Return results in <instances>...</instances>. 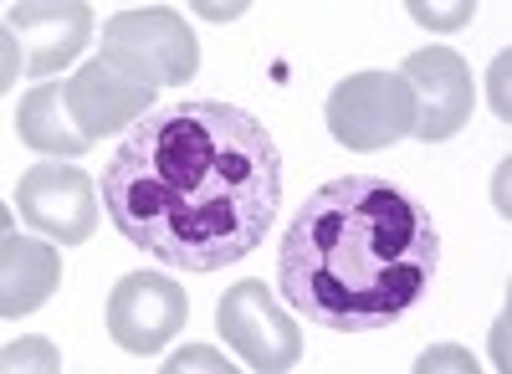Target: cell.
Segmentation results:
<instances>
[{"label":"cell","instance_id":"obj_1","mask_svg":"<svg viewBox=\"0 0 512 374\" xmlns=\"http://www.w3.org/2000/svg\"><path fill=\"white\" fill-rule=\"evenodd\" d=\"M98 195L134 252L175 272H221L272 231L282 154L267 123L236 103H154L108 154Z\"/></svg>","mask_w":512,"mask_h":374},{"label":"cell","instance_id":"obj_2","mask_svg":"<svg viewBox=\"0 0 512 374\" xmlns=\"http://www.w3.org/2000/svg\"><path fill=\"white\" fill-rule=\"evenodd\" d=\"M431 211L379 175H338L297 205L277 246V287L297 318L328 334L400 323L436 277Z\"/></svg>","mask_w":512,"mask_h":374},{"label":"cell","instance_id":"obj_3","mask_svg":"<svg viewBox=\"0 0 512 374\" xmlns=\"http://www.w3.org/2000/svg\"><path fill=\"white\" fill-rule=\"evenodd\" d=\"M195 36L190 26L164 11V6H144V11H123L103 26V67H113L118 77L139 82V88H169V82H190L195 77Z\"/></svg>","mask_w":512,"mask_h":374},{"label":"cell","instance_id":"obj_4","mask_svg":"<svg viewBox=\"0 0 512 374\" xmlns=\"http://www.w3.org/2000/svg\"><path fill=\"white\" fill-rule=\"evenodd\" d=\"M328 129L344 149H395L415 134L410 82L400 72H354L328 98Z\"/></svg>","mask_w":512,"mask_h":374},{"label":"cell","instance_id":"obj_5","mask_svg":"<svg viewBox=\"0 0 512 374\" xmlns=\"http://www.w3.org/2000/svg\"><path fill=\"white\" fill-rule=\"evenodd\" d=\"M216 323H221V339L231 344V354L246 369L277 374V369H292L297 354H303L297 318L277 308V298L267 293L262 282H236L231 293L221 298Z\"/></svg>","mask_w":512,"mask_h":374},{"label":"cell","instance_id":"obj_6","mask_svg":"<svg viewBox=\"0 0 512 374\" xmlns=\"http://www.w3.org/2000/svg\"><path fill=\"white\" fill-rule=\"evenodd\" d=\"M190 298L164 272H128L108 293V334L123 354H159L185 328Z\"/></svg>","mask_w":512,"mask_h":374},{"label":"cell","instance_id":"obj_7","mask_svg":"<svg viewBox=\"0 0 512 374\" xmlns=\"http://www.w3.org/2000/svg\"><path fill=\"white\" fill-rule=\"evenodd\" d=\"M98 185L72 170V164H36L16 185V211L21 221L52 246H77L93 236V216H98Z\"/></svg>","mask_w":512,"mask_h":374},{"label":"cell","instance_id":"obj_8","mask_svg":"<svg viewBox=\"0 0 512 374\" xmlns=\"http://www.w3.org/2000/svg\"><path fill=\"white\" fill-rule=\"evenodd\" d=\"M57 98H62V113H67V129H72V139L82 149H88L93 139H103V134L134 129V123L154 108V88H139V82L118 77L103 62L57 82Z\"/></svg>","mask_w":512,"mask_h":374},{"label":"cell","instance_id":"obj_9","mask_svg":"<svg viewBox=\"0 0 512 374\" xmlns=\"http://www.w3.org/2000/svg\"><path fill=\"white\" fill-rule=\"evenodd\" d=\"M93 31L88 6H11L6 11V88L21 72L67 67Z\"/></svg>","mask_w":512,"mask_h":374},{"label":"cell","instance_id":"obj_10","mask_svg":"<svg viewBox=\"0 0 512 374\" xmlns=\"http://www.w3.org/2000/svg\"><path fill=\"white\" fill-rule=\"evenodd\" d=\"M410 82V103H415V134L420 139H451L466 129L472 118V77H466V62L446 47H425L415 57H405Z\"/></svg>","mask_w":512,"mask_h":374},{"label":"cell","instance_id":"obj_11","mask_svg":"<svg viewBox=\"0 0 512 374\" xmlns=\"http://www.w3.org/2000/svg\"><path fill=\"white\" fill-rule=\"evenodd\" d=\"M62 282V262L47 241L6 231V293H0V313L21 318L31 308H41Z\"/></svg>","mask_w":512,"mask_h":374},{"label":"cell","instance_id":"obj_12","mask_svg":"<svg viewBox=\"0 0 512 374\" xmlns=\"http://www.w3.org/2000/svg\"><path fill=\"white\" fill-rule=\"evenodd\" d=\"M16 129H21V139H26L31 149H41V154H82V144H77L72 129H67L57 82L26 93V103H21V113H16Z\"/></svg>","mask_w":512,"mask_h":374},{"label":"cell","instance_id":"obj_13","mask_svg":"<svg viewBox=\"0 0 512 374\" xmlns=\"http://www.w3.org/2000/svg\"><path fill=\"white\" fill-rule=\"evenodd\" d=\"M26 364H36V369H57L62 359H57V349H52L47 339H21V344L6 349V369H26Z\"/></svg>","mask_w":512,"mask_h":374},{"label":"cell","instance_id":"obj_14","mask_svg":"<svg viewBox=\"0 0 512 374\" xmlns=\"http://www.w3.org/2000/svg\"><path fill=\"white\" fill-rule=\"evenodd\" d=\"M415 21H441L436 31H456L461 21H472V6H446V11H431V6H410Z\"/></svg>","mask_w":512,"mask_h":374}]
</instances>
